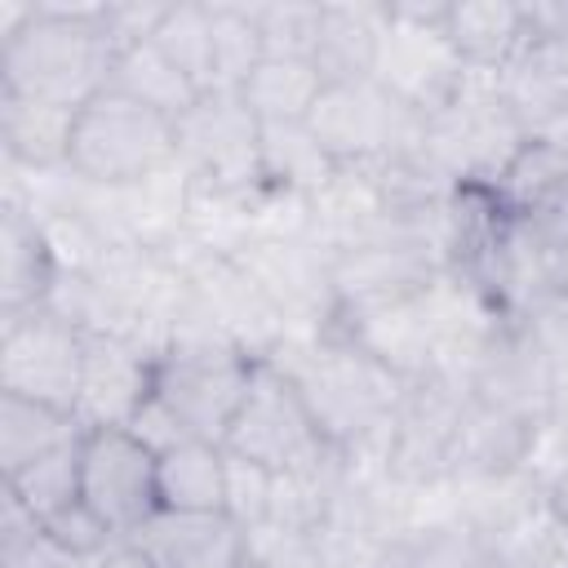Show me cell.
<instances>
[{
  "instance_id": "obj_1",
  "label": "cell",
  "mask_w": 568,
  "mask_h": 568,
  "mask_svg": "<svg viewBox=\"0 0 568 568\" xmlns=\"http://www.w3.org/2000/svg\"><path fill=\"white\" fill-rule=\"evenodd\" d=\"M271 364H280L293 377L324 439L342 453L382 435L408 386L364 346H355L342 328H324L315 337H288L271 355Z\"/></svg>"
},
{
  "instance_id": "obj_2",
  "label": "cell",
  "mask_w": 568,
  "mask_h": 568,
  "mask_svg": "<svg viewBox=\"0 0 568 568\" xmlns=\"http://www.w3.org/2000/svg\"><path fill=\"white\" fill-rule=\"evenodd\" d=\"M111 62L115 40L106 31V0H36V18L0 44V89L84 106L111 84Z\"/></svg>"
},
{
  "instance_id": "obj_3",
  "label": "cell",
  "mask_w": 568,
  "mask_h": 568,
  "mask_svg": "<svg viewBox=\"0 0 568 568\" xmlns=\"http://www.w3.org/2000/svg\"><path fill=\"white\" fill-rule=\"evenodd\" d=\"M178 164V120L151 111L146 102L102 89L75 111L67 173L102 191L142 186Z\"/></svg>"
},
{
  "instance_id": "obj_4",
  "label": "cell",
  "mask_w": 568,
  "mask_h": 568,
  "mask_svg": "<svg viewBox=\"0 0 568 568\" xmlns=\"http://www.w3.org/2000/svg\"><path fill=\"white\" fill-rule=\"evenodd\" d=\"M257 359H248L240 346H231L213 328H195L173 337L155 355V386L151 395L182 422L191 439L222 444L231 430V417L248 390Z\"/></svg>"
},
{
  "instance_id": "obj_5",
  "label": "cell",
  "mask_w": 568,
  "mask_h": 568,
  "mask_svg": "<svg viewBox=\"0 0 568 568\" xmlns=\"http://www.w3.org/2000/svg\"><path fill=\"white\" fill-rule=\"evenodd\" d=\"M524 138L528 133L510 115V106L497 89V75L470 71L466 89L448 106L426 115L422 155L453 186H488L501 173V164L519 151Z\"/></svg>"
},
{
  "instance_id": "obj_6",
  "label": "cell",
  "mask_w": 568,
  "mask_h": 568,
  "mask_svg": "<svg viewBox=\"0 0 568 568\" xmlns=\"http://www.w3.org/2000/svg\"><path fill=\"white\" fill-rule=\"evenodd\" d=\"M306 124L342 169H377L417 155L426 133V115L377 80L328 84Z\"/></svg>"
},
{
  "instance_id": "obj_7",
  "label": "cell",
  "mask_w": 568,
  "mask_h": 568,
  "mask_svg": "<svg viewBox=\"0 0 568 568\" xmlns=\"http://www.w3.org/2000/svg\"><path fill=\"white\" fill-rule=\"evenodd\" d=\"M386 4H390V22L377 49L373 80L386 84L413 111L435 115L470 80V71L462 67V58L444 36L448 0H386Z\"/></svg>"
},
{
  "instance_id": "obj_8",
  "label": "cell",
  "mask_w": 568,
  "mask_h": 568,
  "mask_svg": "<svg viewBox=\"0 0 568 568\" xmlns=\"http://www.w3.org/2000/svg\"><path fill=\"white\" fill-rule=\"evenodd\" d=\"M222 448H231V453H240L248 462H262L275 475L302 470V466L337 453L324 439L320 422L311 417V408H306L302 390L293 386V377L271 359H257Z\"/></svg>"
},
{
  "instance_id": "obj_9",
  "label": "cell",
  "mask_w": 568,
  "mask_h": 568,
  "mask_svg": "<svg viewBox=\"0 0 568 568\" xmlns=\"http://www.w3.org/2000/svg\"><path fill=\"white\" fill-rule=\"evenodd\" d=\"M84 342L89 333L62 320L53 306L0 315V390L75 417Z\"/></svg>"
},
{
  "instance_id": "obj_10",
  "label": "cell",
  "mask_w": 568,
  "mask_h": 568,
  "mask_svg": "<svg viewBox=\"0 0 568 568\" xmlns=\"http://www.w3.org/2000/svg\"><path fill=\"white\" fill-rule=\"evenodd\" d=\"M178 164L191 186L231 195L262 186V124L240 93H204L178 120Z\"/></svg>"
},
{
  "instance_id": "obj_11",
  "label": "cell",
  "mask_w": 568,
  "mask_h": 568,
  "mask_svg": "<svg viewBox=\"0 0 568 568\" xmlns=\"http://www.w3.org/2000/svg\"><path fill=\"white\" fill-rule=\"evenodd\" d=\"M155 462L160 453H151L129 426H98L80 435V501L120 541L160 510Z\"/></svg>"
},
{
  "instance_id": "obj_12",
  "label": "cell",
  "mask_w": 568,
  "mask_h": 568,
  "mask_svg": "<svg viewBox=\"0 0 568 568\" xmlns=\"http://www.w3.org/2000/svg\"><path fill=\"white\" fill-rule=\"evenodd\" d=\"M231 257L284 315L288 337H315V333L333 328V320H337L333 257L320 244H311L306 235H297V240L262 235V240H248L244 248H235Z\"/></svg>"
},
{
  "instance_id": "obj_13",
  "label": "cell",
  "mask_w": 568,
  "mask_h": 568,
  "mask_svg": "<svg viewBox=\"0 0 568 568\" xmlns=\"http://www.w3.org/2000/svg\"><path fill=\"white\" fill-rule=\"evenodd\" d=\"M155 386V355L142 351L129 337L89 333L84 342V368H80V395H75V422L84 430L98 426H129L138 408L146 404Z\"/></svg>"
},
{
  "instance_id": "obj_14",
  "label": "cell",
  "mask_w": 568,
  "mask_h": 568,
  "mask_svg": "<svg viewBox=\"0 0 568 568\" xmlns=\"http://www.w3.org/2000/svg\"><path fill=\"white\" fill-rule=\"evenodd\" d=\"M497 89L528 138L568 133V31H528L524 49L497 71Z\"/></svg>"
},
{
  "instance_id": "obj_15",
  "label": "cell",
  "mask_w": 568,
  "mask_h": 568,
  "mask_svg": "<svg viewBox=\"0 0 568 568\" xmlns=\"http://www.w3.org/2000/svg\"><path fill=\"white\" fill-rule=\"evenodd\" d=\"M333 328H342L355 346H364L373 359H382V364H386L390 373H399L404 382L426 377L430 364H435L439 328H435L430 288H426V293H413V297L377 302V306L337 311Z\"/></svg>"
},
{
  "instance_id": "obj_16",
  "label": "cell",
  "mask_w": 568,
  "mask_h": 568,
  "mask_svg": "<svg viewBox=\"0 0 568 568\" xmlns=\"http://www.w3.org/2000/svg\"><path fill=\"white\" fill-rule=\"evenodd\" d=\"M129 541L151 568H253L248 532L226 510H155Z\"/></svg>"
},
{
  "instance_id": "obj_17",
  "label": "cell",
  "mask_w": 568,
  "mask_h": 568,
  "mask_svg": "<svg viewBox=\"0 0 568 568\" xmlns=\"http://www.w3.org/2000/svg\"><path fill=\"white\" fill-rule=\"evenodd\" d=\"M470 395L506 408L524 422H541L550 408V359L541 346L528 337L519 320H506L493 342L484 346L475 373H470Z\"/></svg>"
},
{
  "instance_id": "obj_18",
  "label": "cell",
  "mask_w": 568,
  "mask_h": 568,
  "mask_svg": "<svg viewBox=\"0 0 568 568\" xmlns=\"http://www.w3.org/2000/svg\"><path fill=\"white\" fill-rule=\"evenodd\" d=\"M390 222H395V209L377 169H337L306 200V240L320 244L328 257L377 240Z\"/></svg>"
},
{
  "instance_id": "obj_19",
  "label": "cell",
  "mask_w": 568,
  "mask_h": 568,
  "mask_svg": "<svg viewBox=\"0 0 568 568\" xmlns=\"http://www.w3.org/2000/svg\"><path fill=\"white\" fill-rule=\"evenodd\" d=\"M58 257L31 204L22 195H4L0 209V315L36 311L49 302L58 284Z\"/></svg>"
},
{
  "instance_id": "obj_20",
  "label": "cell",
  "mask_w": 568,
  "mask_h": 568,
  "mask_svg": "<svg viewBox=\"0 0 568 568\" xmlns=\"http://www.w3.org/2000/svg\"><path fill=\"white\" fill-rule=\"evenodd\" d=\"M80 106H62L49 98H22L0 89V146L13 173L44 178L62 173L71 155V129Z\"/></svg>"
},
{
  "instance_id": "obj_21",
  "label": "cell",
  "mask_w": 568,
  "mask_h": 568,
  "mask_svg": "<svg viewBox=\"0 0 568 568\" xmlns=\"http://www.w3.org/2000/svg\"><path fill=\"white\" fill-rule=\"evenodd\" d=\"M386 22H390L386 0H324L320 40H315V58H311L315 71L324 75V84L373 80Z\"/></svg>"
},
{
  "instance_id": "obj_22",
  "label": "cell",
  "mask_w": 568,
  "mask_h": 568,
  "mask_svg": "<svg viewBox=\"0 0 568 568\" xmlns=\"http://www.w3.org/2000/svg\"><path fill=\"white\" fill-rule=\"evenodd\" d=\"M506 217L550 222L568 195V151L555 138H524L501 173L484 186Z\"/></svg>"
},
{
  "instance_id": "obj_23",
  "label": "cell",
  "mask_w": 568,
  "mask_h": 568,
  "mask_svg": "<svg viewBox=\"0 0 568 568\" xmlns=\"http://www.w3.org/2000/svg\"><path fill=\"white\" fill-rule=\"evenodd\" d=\"M444 36L466 71L497 75L528 40L524 0H448Z\"/></svg>"
},
{
  "instance_id": "obj_24",
  "label": "cell",
  "mask_w": 568,
  "mask_h": 568,
  "mask_svg": "<svg viewBox=\"0 0 568 568\" xmlns=\"http://www.w3.org/2000/svg\"><path fill=\"white\" fill-rule=\"evenodd\" d=\"M537 422H524L506 408H493L475 395H466L457 435H453V457H448V479H493L519 470V457L528 448Z\"/></svg>"
},
{
  "instance_id": "obj_25",
  "label": "cell",
  "mask_w": 568,
  "mask_h": 568,
  "mask_svg": "<svg viewBox=\"0 0 568 568\" xmlns=\"http://www.w3.org/2000/svg\"><path fill=\"white\" fill-rule=\"evenodd\" d=\"M160 510H222L226 448L213 439H182L155 462Z\"/></svg>"
},
{
  "instance_id": "obj_26",
  "label": "cell",
  "mask_w": 568,
  "mask_h": 568,
  "mask_svg": "<svg viewBox=\"0 0 568 568\" xmlns=\"http://www.w3.org/2000/svg\"><path fill=\"white\" fill-rule=\"evenodd\" d=\"M324 75L315 62H293V58H262L257 71L244 80L240 102L253 111L257 124H306L320 93Z\"/></svg>"
},
{
  "instance_id": "obj_27",
  "label": "cell",
  "mask_w": 568,
  "mask_h": 568,
  "mask_svg": "<svg viewBox=\"0 0 568 568\" xmlns=\"http://www.w3.org/2000/svg\"><path fill=\"white\" fill-rule=\"evenodd\" d=\"M111 89L146 102L151 111L169 115V120H182L204 93L164 58V49L155 40H138L129 49H115V62H111Z\"/></svg>"
},
{
  "instance_id": "obj_28",
  "label": "cell",
  "mask_w": 568,
  "mask_h": 568,
  "mask_svg": "<svg viewBox=\"0 0 568 568\" xmlns=\"http://www.w3.org/2000/svg\"><path fill=\"white\" fill-rule=\"evenodd\" d=\"M337 169L311 124H262V186L311 200Z\"/></svg>"
},
{
  "instance_id": "obj_29",
  "label": "cell",
  "mask_w": 568,
  "mask_h": 568,
  "mask_svg": "<svg viewBox=\"0 0 568 568\" xmlns=\"http://www.w3.org/2000/svg\"><path fill=\"white\" fill-rule=\"evenodd\" d=\"M75 435H84V426L71 413L0 390V470L4 475L22 470L27 462L44 457L58 444H71Z\"/></svg>"
},
{
  "instance_id": "obj_30",
  "label": "cell",
  "mask_w": 568,
  "mask_h": 568,
  "mask_svg": "<svg viewBox=\"0 0 568 568\" xmlns=\"http://www.w3.org/2000/svg\"><path fill=\"white\" fill-rule=\"evenodd\" d=\"M151 40L200 93H213V4L209 0L169 4Z\"/></svg>"
},
{
  "instance_id": "obj_31",
  "label": "cell",
  "mask_w": 568,
  "mask_h": 568,
  "mask_svg": "<svg viewBox=\"0 0 568 568\" xmlns=\"http://www.w3.org/2000/svg\"><path fill=\"white\" fill-rule=\"evenodd\" d=\"M213 4V93H240L257 71L262 36L248 0H209Z\"/></svg>"
},
{
  "instance_id": "obj_32",
  "label": "cell",
  "mask_w": 568,
  "mask_h": 568,
  "mask_svg": "<svg viewBox=\"0 0 568 568\" xmlns=\"http://www.w3.org/2000/svg\"><path fill=\"white\" fill-rule=\"evenodd\" d=\"M4 493L18 497L36 519H49L62 506L80 501V435L71 444H58L44 457L27 462L22 470L4 475Z\"/></svg>"
},
{
  "instance_id": "obj_33",
  "label": "cell",
  "mask_w": 568,
  "mask_h": 568,
  "mask_svg": "<svg viewBox=\"0 0 568 568\" xmlns=\"http://www.w3.org/2000/svg\"><path fill=\"white\" fill-rule=\"evenodd\" d=\"M253 13L266 58H293V62L315 58L324 0H257Z\"/></svg>"
},
{
  "instance_id": "obj_34",
  "label": "cell",
  "mask_w": 568,
  "mask_h": 568,
  "mask_svg": "<svg viewBox=\"0 0 568 568\" xmlns=\"http://www.w3.org/2000/svg\"><path fill=\"white\" fill-rule=\"evenodd\" d=\"M275 506V470H266L262 462H248L240 453L226 448V488H222V510L244 528H262L271 519Z\"/></svg>"
},
{
  "instance_id": "obj_35",
  "label": "cell",
  "mask_w": 568,
  "mask_h": 568,
  "mask_svg": "<svg viewBox=\"0 0 568 568\" xmlns=\"http://www.w3.org/2000/svg\"><path fill=\"white\" fill-rule=\"evenodd\" d=\"M40 528H44V537L62 550V555H71V559H84V564H93V559H102L120 537L84 506V501H71V506H62L58 515H49V519H40Z\"/></svg>"
},
{
  "instance_id": "obj_36",
  "label": "cell",
  "mask_w": 568,
  "mask_h": 568,
  "mask_svg": "<svg viewBox=\"0 0 568 568\" xmlns=\"http://www.w3.org/2000/svg\"><path fill=\"white\" fill-rule=\"evenodd\" d=\"M546 231H550V284L555 293H568V226L546 222Z\"/></svg>"
},
{
  "instance_id": "obj_37",
  "label": "cell",
  "mask_w": 568,
  "mask_h": 568,
  "mask_svg": "<svg viewBox=\"0 0 568 568\" xmlns=\"http://www.w3.org/2000/svg\"><path fill=\"white\" fill-rule=\"evenodd\" d=\"M93 568H151V559H146V555L124 537V541H115L102 559H93Z\"/></svg>"
},
{
  "instance_id": "obj_38",
  "label": "cell",
  "mask_w": 568,
  "mask_h": 568,
  "mask_svg": "<svg viewBox=\"0 0 568 568\" xmlns=\"http://www.w3.org/2000/svg\"><path fill=\"white\" fill-rule=\"evenodd\" d=\"M550 506H555V510H564V515H568V470H564V479H559V488H555V493H550Z\"/></svg>"
},
{
  "instance_id": "obj_39",
  "label": "cell",
  "mask_w": 568,
  "mask_h": 568,
  "mask_svg": "<svg viewBox=\"0 0 568 568\" xmlns=\"http://www.w3.org/2000/svg\"><path fill=\"white\" fill-rule=\"evenodd\" d=\"M550 222H564V226H568V195H564V204H559V213H555Z\"/></svg>"
},
{
  "instance_id": "obj_40",
  "label": "cell",
  "mask_w": 568,
  "mask_h": 568,
  "mask_svg": "<svg viewBox=\"0 0 568 568\" xmlns=\"http://www.w3.org/2000/svg\"><path fill=\"white\" fill-rule=\"evenodd\" d=\"M559 142H564V151H568V133H564V138H559Z\"/></svg>"
}]
</instances>
